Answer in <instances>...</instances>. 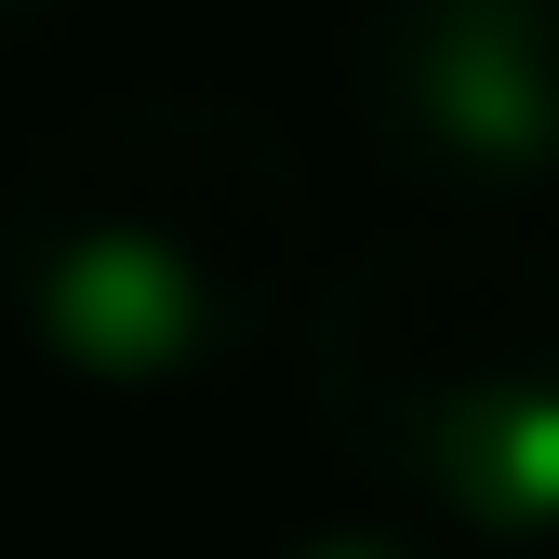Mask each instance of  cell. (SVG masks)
Masks as SVG:
<instances>
[{"mask_svg":"<svg viewBox=\"0 0 559 559\" xmlns=\"http://www.w3.org/2000/svg\"><path fill=\"white\" fill-rule=\"evenodd\" d=\"M346 120L360 160L440 214L559 187V0H360Z\"/></svg>","mask_w":559,"mask_h":559,"instance_id":"cell-3","label":"cell"},{"mask_svg":"<svg viewBox=\"0 0 559 559\" xmlns=\"http://www.w3.org/2000/svg\"><path fill=\"white\" fill-rule=\"evenodd\" d=\"M40 14H67V0H0V27H40Z\"/></svg>","mask_w":559,"mask_h":559,"instance_id":"cell-5","label":"cell"},{"mask_svg":"<svg viewBox=\"0 0 559 559\" xmlns=\"http://www.w3.org/2000/svg\"><path fill=\"white\" fill-rule=\"evenodd\" d=\"M333 453L479 546H559V280L493 240H373L307 280Z\"/></svg>","mask_w":559,"mask_h":559,"instance_id":"cell-2","label":"cell"},{"mask_svg":"<svg viewBox=\"0 0 559 559\" xmlns=\"http://www.w3.org/2000/svg\"><path fill=\"white\" fill-rule=\"evenodd\" d=\"M307 280L320 200L294 133L200 81L67 107L0 187V320L81 400H187L240 373Z\"/></svg>","mask_w":559,"mask_h":559,"instance_id":"cell-1","label":"cell"},{"mask_svg":"<svg viewBox=\"0 0 559 559\" xmlns=\"http://www.w3.org/2000/svg\"><path fill=\"white\" fill-rule=\"evenodd\" d=\"M280 559H440V533H400V520H320V533H294Z\"/></svg>","mask_w":559,"mask_h":559,"instance_id":"cell-4","label":"cell"}]
</instances>
